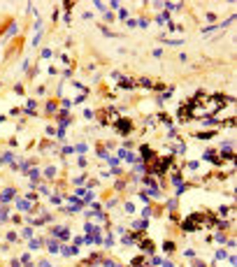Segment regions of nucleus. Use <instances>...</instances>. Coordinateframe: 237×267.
<instances>
[{
	"label": "nucleus",
	"mask_w": 237,
	"mask_h": 267,
	"mask_svg": "<svg viewBox=\"0 0 237 267\" xmlns=\"http://www.w3.org/2000/svg\"><path fill=\"white\" fill-rule=\"evenodd\" d=\"M14 195H16L14 188H5V190H2V195H0V202H2V204H10V200H14Z\"/></svg>",
	"instance_id": "1"
},
{
	"label": "nucleus",
	"mask_w": 237,
	"mask_h": 267,
	"mask_svg": "<svg viewBox=\"0 0 237 267\" xmlns=\"http://www.w3.org/2000/svg\"><path fill=\"white\" fill-rule=\"evenodd\" d=\"M0 163H2V165H12V170H16V165H14V153H2V156H0Z\"/></svg>",
	"instance_id": "2"
},
{
	"label": "nucleus",
	"mask_w": 237,
	"mask_h": 267,
	"mask_svg": "<svg viewBox=\"0 0 237 267\" xmlns=\"http://www.w3.org/2000/svg\"><path fill=\"white\" fill-rule=\"evenodd\" d=\"M16 207L21 211H30V202H28V200H16Z\"/></svg>",
	"instance_id": "3"
},
{
	"label": "nucleus",
	"mask_w": 237,
	"mask_h": 267,
	"mask_svg": "<svg viewBox=\"0 0 237 267\" xmlns=\"http://www.w3.org/2000/svg\"><path fill=\"white\" fill-rule=\"evenodd\" d=\"M116 130H119V132H128V130H130V123H128V121H119Z\"/></svg>",
	"instance_id": "4"
},
{
	"label": "nucleus",
	"mask_w": 237,
	"mask_h": 267,
	"mask_svg": "<svg viewBox=\"0 0 237 267\" xmlns=\"http://www.w3.org/2000/svg\"><path fill=\"white\" fill-rule=\"evenodd\" d=\"M21 237H26V239H33V228H30V225L21 230Z\"/></svg>",
	"instance_id": "5"
},
{
	"label": "nucleus",
	"mask_w": 237,
	"mask_h": 267,
	"mask_svg": "<svg viewBox=\"0 0 237 267\" xmlns=\"http://www.w3.org/2000/svg\"><path fill=\"white\" fill-rule=\"evenodd\" d=\"M44 177H47V179H53V177H56V167H47V170H44Z\"/></svg>",
	"instance_id": "6"
},
{
	"label": "nucleus",
	"mask_w": 237,
	"mask_h": 267,
	"mask_svg": "<svg viewBox=\"0 0 237 267\" xmlns=\"http://www.w3.org/2000/svg\"><path fill=\"white\" fill-rule=\"evenodd\" d=\"M10 218V211H7V207H2V209H0V221H7Z\"/></svg>",
	"instance_id": "7"
},
{
	"label": "nucleus",
	"mask_w": 237,
	"mask_h": 267,
	"mask_svg": "<svg viewBox=\"0 0 237 267\" xmlns=\"http://www.w3.org/2000/svg\"><path fill=\"white\" fill-rule=\"evenodd\" d=\"M40 244H42L40 239H30V244H28V249H40Z\"/></svg>",
	"instance_id": "8"
},
{
	"label": "nucleus",
	"mask_w": 237,
	"mask_h": 267,
	"mask_svg": "<svg viewBox=\"0 0 237 267\" xmlns=\"http://www.w3.org/2000/svg\"><path fill=\"white\" fill-rule=\"evenodd\" d=\"M58 251V244L56 241H49V253H56Z\"/></svg>",
	"instance_id": "9"
},
{
	"label": "nucleus",
	"mask_w": 237,
	"mask_h": 267,
	"mask_svg": "<svg viewBox=\"0 0 237 267\" xmlns=\"http://www.w3.org/2000/svg\"><path fill=\"white\" fill-rule=\"evenodd\" d=\"M165 7H168V10H172V12H177V10H179L181 5H177V2H168V5H165Z\"/></svg>",
	"instance_id": "10"
},
{
	"label": "nucleus",
	"mask_w": 237,
	"mask_h": 267,
	"mask_svg": "<svg viewBox=\"0 0 237 267\" xmlns=\"http://www.w3.org/2000/svg\"><path fill=\"white\" fill-rule=\"evenodd\" d=\"M165 251H168V253L174 251V244H172V241H165Z\"/></svg>",
	"instance_id": "11"
},
{
	"label": "nucleus",
	"mask_w": 237,
	"mask_h": 267,
	"mask_svg": "<svg viewBox=\"0 0 237 267\" xmlns=\"http://www.w3.org/2000/svg\"><path fill=\"white\" fill-rule=\"evenodd\" d=\"M47 112H56V102H47Z\"/></svg>",
	"instance_id": "12"
},
{
	"label": "nucleus",
	"mask_w": 237,
	"mask_h": 267,
	"mask_svg": "<svg viewBox=\"0 0 237 267\" xmlns=\"http://www.w3.org/2000/svg\"><path fill=\"white\" fill-rule=\"evenodd\" d=\"M42 58H51V49H44V51H42Z\"/></svg>",
	"instance_id": "13"
},
{
	"label": "nucleus",
	"mask_w": 237,
	"mask_h": 267,
	"mask_svg": "<svg viewBox=\"0 0 237 267\" xmlns=\"http://www.w3.org/2000/svg\"><path fill=\"white\" fill-rule=\"evenodd\" d=\"M7 239H10V241H16V232H7Z\"/></svg>",
	"instance_id": "14"
},
{
	"label": "nucleus",
	"mask_w": 237,
	"mask_h": 267,
	"mask_svg": "<svg viewBox=\"0 0 237 267\" xmlns=\"http://www.w3.org/2000/svg\"><path fill=\"white\" fill-rule=\"evenodd\" d=\"M40 267H53V265H51L49 260H42V262H40Z\"/></svg>",
	"instance_id": "15"
},
{
	"label": "nucleus",
	"mask_w": 237,
	"mask_h": 267,
	"mask_svg": "<svg viewBox=\"0 0 237 267\" xmlns=\"http://www.w3.org/2000/svg\"><path fill=\"white\" fill-rule=\"evenodd\" d=\"M10 267H21V260H12V265Z\"/></svg>",
	"instance_id": "16"
},
{
	"label": "nucleus",
	"mask_w": 237,
	"mask_h": 267,
	"mask_svg": "<svg viewBox=\"0 0 237 267\" xmlns=\"http://www.w3.org/2000/svg\"><path fill=\"white\" fill-rule=\"evenodd\" d=\"M193 267H205V262H202V260H195V265Z\"/></svg>",
	"instance_id": "17"
}]
</instances>
